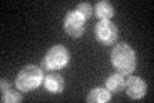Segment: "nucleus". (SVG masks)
<instances>
[{"label": "nucleus", "instance_id": "1", "mask_svg": "<svg viewBox=\"0 0 154 103\" xmlns=\"http://www.w3.org/2000/svg\"><path fill=\"white\" fill-rule=\"evenodd\" d=\"M110 62L117 72L130 75L136 67V54L128 44L118 43L110 52Z\"/></svg>", "mask_w": 154, "mask_h": 103}, {"label": "nucleus", "instance_id": "2", "mask_svg": "<svg viewBox=\"0 0 154 103\" xmlns=\"http://www.w3.org/2000/svg\"><path fill=\"white\" fill-rule=\"evenodd\" d=\"M42 80H44L42 68L37 67L36 65H27L18 72L14 84L19 92L27 93L40 86L42 84Z\"/></svg>", "mask_w": 154, "mask_h": 103}, {"label": "nucleus", "instance_id": "3", "mask_svg": "<svg viewBox=\"0 0 154 103\" xmlns=\"http://www.w3.org/2000/svg\"><path fill=\"white\" fill-rule=\"evenodd\" d=\"M69 62V50L63 45H54L46 52L41 61L42 71H55L64 68Z\"/></svg>", "mask_w": 154, "mask_h": 103}, {"label": "nucleus", "instance_id": "4", "mask_svg": "<svg viewBox=\"0 0 154 103\" xmlns=\"http://www.w3.org/2000/svg\"><path fill=\"white\" fill-rule=\"evenodd\" d=\"M95 37L103 45H112L118 39V28L110 21H100L95 24Z\"/></svg>", "mask_w": 154, "mask_h": 103}, {"label": "nucleus", "instance_id": "5", "mask_svg": "<svg viewBox=\"0 0 154 103\" xmlns=\"http://www.w3.org/2000/svg\"><path fill=\"white\" fill-rule=\"evenodd\" d=\"M63 26L71 37H80L85 31V18L77 11H71L66 14Z\"/></svg>", "mask_w": 154, "mask_h": 103}, {"label": "nucleus", "instance_id": "6", "mask_svg": "<svg viewBox=\"0 0 154 103\" xmlns=\"http://www.w3.org/2000/svg\"><path fill=\"white\" fill-rule=\"evenodd\" d=\"M125 88L126 94L131 99H140L146 94V82L139 76H130Z\"/></svg>", "mask_w": 154, "mask_h": 103}, {"label": "nucleus", "instance_id": "7", "mask_svg": "<svg viewBox=\"0 0 154 103\" xmlns=\"http://www.w3.org/2000/svg\"><path fill=\"white\" fill-rule=\"evenodd\" d=\"M42 85H44V89L50 94H60L64 90V80L57 72L48 73L46 76H44Z\"/></svg>", "mask_w": 154, "mask_h": 103}, {"label": "nucleus", "instance_id": "8", "mask_svg": "<svg viewBox=\"0 0 154 103\" xmlns=\"http://www.w3.org/2000/svg\"><path fill=\"white\" fill-rule=\"evenodd\" d=\"M127 75H123V73H113L112 76H109L107 80H105V86L109 92H121L125 89L127 82Z\"/></svg>", "mask_w": 154, "mask_h": 103}, {"label": "nucleus", "instance_id": "9", "mask_svg": "<svg viewBox=\"0 0 154 103\" xmlns=\"http://www.w3.org/2000/svg\"><path fill=\"white\" fill-rule=\"evenodd\" d=\"M95 16L98 17L100 21H109L114 14V8L107 0H102L95 4Z\"/></svg>", "mask_w": 154, "mask_h": 103}, {"label": "nucleus", "instance_id": "10", "mask_svg": "<svg viewBox=\"0 0 154 103\" xmlns=\"http://www.w3.org/2000/svg\"><path fill=\"white\" fill-rule=\"evenodd\" d=\"M112 94L108 89H103V88H95L93 89L89 95L86 97V102L89 103H104V102H109Z\"/></svg>", "mask_w": 154, "mask_h": 103}, {"label": "nucleus", "instance_id": "11", "mask_svg": "<svg viewBox=\"0 0 154 103\" xmlns=\"http://www.w3.org/2000/svg\"><path fill=\"white\" fill-rule=\"evenodd\" d=\"M22 101V94L17 90L8 89L2 93V102L3 103H18Z\"/></svg>", "mask_w": 154, "mask_h": 103}, {"label": "nucleus", "instance_id": "12", "mask_svg": "<svg viewBox=\"0 0 154 103\" xmlns=\"http://www.w3.org/2000/svg\"><path fill=\"white\" fill-rule=\"evenodd\" d=\"M76 11L79 12L85 19L90 18L91 14H93V8H91V5L89 3H81V4H79L77 8H76Z\"/></svg>", "mask_w": 154, "mask_h": 103}, {"label": "nucleus", "instance_id": "13", "mask_svg": "<svg viewBox=\"0 0 154 103\" xmlns=\"http://www.w3.org/2000/svg\"><path fill=\"white\" fill-rule=\"evenodd\" d=\"M2 86H0V92H5V90H8V89H11V86H9V81L8 80H5V79H2V84H0Z\"/></svg>", "mask_w": 154, "mask_h": 103}]
</instances>
